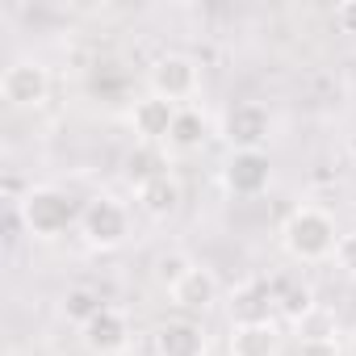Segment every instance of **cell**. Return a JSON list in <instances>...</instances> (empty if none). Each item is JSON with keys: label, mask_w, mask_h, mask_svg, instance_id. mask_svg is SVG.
Returning <instances> with one entry per match:
<instances>
[{"label": "cell", "mask_w": 356, "mask_h": 356, "mask_svg": "<svg viewBox=\"0 0 356 356\" xmlns=\"http://www.w3.org/2000/svg\"><path fill=\"white\" fill-rule=\"evenodd\" d=\"M281 243L293 260L302 264H318L327 256H335V243H339V231H335V218L318 206H298L285 227H281Z\"/></svg>", "instance_id": "1"}, {"label": "cell", "mask_w": 356, "mask_h": 356, "mask_svg": "<svg viewBox=\"0 0 356 356\" xmlns=\"http://www.w3.org/2000/svg\"><path fill=\"white\" fill-rule=\"evenodd\" d=\"M80 210L84 206H76V197L63 193V189H55V185H38V189H30L17 202V214H22L26 231L30 235H42V239H55L72 222H80Z\"/></svg>", "instance_id": "2"}, {"label": "cell", "mask_w": 356, "mask_h": 356, "mask_svg": "<svg viewBox=\"0 0 356 356\" xmlns=\"http://www.w3.org/2000/svg\"><path fill=\"white\" fill-rule=\"evenodd\" d=\"M80 231H84V239H88L92 248L109 252V248L126 243V235H130V214H126V206H122L118 197L97 193V197H88L84 210H80Z\"/></svg>", "instance_id": "3"}, {"label": "cell", "mask_w": 356, "mask_h": 356, "mask_svg": "<svg viewBox=\"0 0 356 356\" xmlns=\"http://www.w3.org/2000/svg\"><path fill=\"white\" fill-rule=\"evenodd\" d=\"M151 92L155 97H163V101H189V97H197V88H202V67H197V59H189V55H159L155 63H151Z\"/></svg>", "instance_id": "4"}, {"label": "cell", "mask_w": 356, "mask_h": 356, "mask_svg": "<svg viewBox=\"0 0 356 356\" xmlns=\"http://www.w3.org/2000/svg\"><path fill=\"white\" fill-rule=\"evenodd\" d=\"M0 97H5L9 105L17 109H38L47 97H51V72L34 59H17L5 67V76H0Z\"/></svg>", "instance_id": "5"}, {"label": "cell", "mask_w": 356, "mask_h": 356, "mask_svg": "<svg viewBox=\"0 0 356 356\" xmlns=\"http://www.w3.org/2000/svg\"><path fill=\"white\" fill-rule=\"evenodd\" d=\"M268 130H273V118L260 101H239L222 122V134H227L231 151H260L268 143Z\"/></svg>", "instance_id": "6"}, {"label": "cell", "mask_w": 356, "mask_h": 356, "mask_svg": "<svg viewBox=\"0 0 356 356\" xmlns=\"http://www.w3.org/2000/svg\"><path fill=\"white\" fill-rule=\"evenodd\" d=\"M222 181L235 197H260L273 181V163L264 151H231V159L222 168Z\"/></svg>", "instance_id": "7"}, {"label": "cell", "mask_w": 356, "mask_h": 356, "mask_svg": "<svg viewBox=\"0 0 356 356\" xmlns=\"http://www.w3.org/2000/svg\"><path fill=\"white\" fill-rule=\"evenodd\" d=\"M176 113H181V105H172V101L147 92L143 101H134L130 126H134V134H138L147 147H151V143H168V134H172V126H176Z\"/></svg>", "instance_id": "8"}, {"label": "cell", "mask_w": 356, "mask_h": 356, "mask_svg": "<svg viewBox=\"0 0 356 356\" xmlns=\"http://www.w3.org/2000/svg\"><path fill=\"white\" fill-rule=\"evenodd\" d=\"M80 331H84L88 352H97V356H118V352L130 343V323H126V314L113 310V306H101Z\"/></svg>", "instance_id": "9"}, {"label": "cell", "mask_w": 356, "mask_h": 356, "mask_svg": "<svg viewBox=\"0 0 356 356\" xmlns=\"http://www.w3.org/2000/svg\"><path fill=\"white\" fill-rule=\"evenodd\" d=\"M206 331L193 318H168L155 327V356H206Z\"/></svg>", "instance_id": "10"}, {"label": "cell", "mask_w": 356, "mask_h": 356, "mask_svg": "<svg viewBox=\"0 0 356 356\" xmlns=\"http://www.w3.org/2000/svg\"><path fill=\"white\" fill-rule=\"evenodd\" d=\"M231 356H277L281 335L273 323H231Z\"/></svg>", "instance_id": "11"}, {"label": "cell", "mask_w": 356, "mask_h": 356, "mask_svg": "<svg viewBox=\"0 0 356 356\" xmlns=\"http://www.w3.org/2000/svg\"><path fill=\"white\" fill-rule=\"evenodd\" d=\"M138 206L151 218H172L176 210H181V185H176V176L159 172V176H151L147 185H138Z\"/></svg>", "instance_id": "12"}, {"label": "cell", "mask_w": 356, "mask_h": 356, "mask_svg": "<svg viewBox=\"0 0 356 356\" xmlns=\"http://www.w3.org/2000/svg\"><path fill=\"white\" fill-rule=\"evenodd\" d=\"M172 302L181 306V310H206L218 302V277L210 268H193L181 285L172 289Z\"/></svg>", "instance_id": "13"}, {"label": "cell", "mask_w": 356, "mask_h": 356, "mask_svg": "<svg viewBox=\"0 0 356 356\" xmlns=\"http://www.w3.org/2000/svg\"><path fill=\"white\" fill-rule=\"evenodd\" d=\"M273 310H277V298L264 285H243L231 302V323H268Z\"/></svg>", "instance_id": "14"}, {"label": "cell", "mask_w": 356, "mask_h": 356, "mask_svg": "<svg viewBox=\"0 0 356 356\" xmlns=\"http://www.w3.org/2000/svg\"><path fill=\"white\" fill-rule=\"evenodd\" d=\"M193 268H197V264H193L185 252H176V248H172V252H159V256H155V268H151V277H155V285H159V289H168V293H172V289L181 285V281H185Z\"/></svg>", "instance_id": "15"}, {"label": "cell", "mask_w": 356, "mask_h": 356, "mask_svg": "<svg viewBox=\"0 0 356 356\" xmlns=\"http://www.w3.org/2000/svg\"><path fill=\"white\" fill-rule=\"evenodd\" d=\"M168 143H172L176 151H197V147L206 143V118H202L197 109H181V113H176L172 134H168Z\"/></svg>", "instance_id": "16"}, {"label": "cell", "mask_w": 356, "mask_h": 356, "mask_svg": "<svg viewBox=\"0 0 356 356\" xmlns=\"http://www.w3.org/2000/svg\"><path fill=\"white\" fill-rule=\"evenodd\" d=\"M277 310L289 318V323H302L306 314H314L318 306H314V293L306 289V285H289V289H281L277 293Z\"/></svg>", "instance_id": "17"}, {"label": "cell", "mask_w": 356, "mask_h": 356, "mask_svg": "<svg viewBox=\"0 0 356 356\" xmlns=\"http://www.w3.org/2000/svg\"><path fill=\"white\" fill-rule=\"evenodd\" d=\"M101 306H105V302H101L92 289H67V298H63V314H67L72 323H80V327H84Z\"/></svg>", "instance_id": "18"}, {"label": "cell", "mask_w": 356, "mask_h": 356, "mask_svg": "<svg viewBox=\"0 0 356 356\" xmlns=\"http://www.w3.org/2000/svg\"><path fill=\"white\" fill-rule=\"evenodd\" d=\"M298 331H302V339H335V323H331L323 310L306 314V318L298 323Z\"/></svg>", "instance_id": "19"}, {"label": "cell", "mask_w": 356, "mask_h": 356, "mask_svg": "<svg viewBox=\"0 0 356 356\" xmlns=\"http://www.w3.org/2000/svg\"><path fill=\"white\" fill-rule=\"evenodd\" d=\"M130 181H138V185H147L151 181V176H159L163 168H159V155H147V147L138 151V155H130Z\"/></svg>", "instance_id": "20"}, {"label": "cell", "mask_w": 356, "mask_h": 356, "mask_svg": "<svg viewBox=\"0 0 356 356\" xmlns=\"http://www.w3.org/2000/svg\"><path fill=\"white\" fill-rule=\"evenodd\" d=\"M335 264H339L348 277H356V231H343V235H339V243H335Z\"/></svg>", "instance_id": "21"}, {"label": "cell", "mask_w": 356, "mask_h": 356, "mask_svg": "<svg viewBox=\"0 0 356 356\" xmlns=\"http://www.w3.org/2000/svg\"><path fill=\"white\" fill-rule=\"evenodd\" d=\"M298 356H339V343L335 339H302Z\"/></svg>", "instance_id": "22"}, {"label": "cell", "mask_w": 356, "mask_h": 356, "mask_svg": "<svg viewBox=\"0 0 356 356\" xmlns=\"http://www.w3.org/2000/svg\"><path fill=\"white\" fill-rule=\"evenodd\" d=\"M335 26L343 34H356V0H343V5H335Z\"/></svg>", "instance_id": "23"}]
</instances>
